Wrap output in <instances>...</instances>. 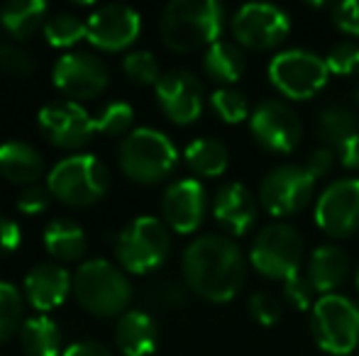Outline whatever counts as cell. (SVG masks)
I'll list each match as a JSON object with an SVG mask.
<instances>
[{"mask_svg":"<svg viewBox=\"0 0 359 356\" xmlns=\"http://www.w3.org/2000/svg\"><path fill=\"white\" fill-rule=\"evenodd\" d=\"M250 259L227 234H201L181 257L186 288L208 303H230L247 280Z\"/></svg>","mask_w":359,"mask_h":356,"instance_id":"6da1fadb","label":"cell"},{"mask_svg":"<svg viewBox=\"0 0 359 356\" xmlns=\"http://www.w3.org/2000/svg\"><path fill=\"white\" fill-rule=\"evenodd\" d=\"M225 8L217 0H174L164 8L159 32L171 52L189 54L222 39Z\"/></svg>","mask_w":359,"mask_h":356,"instance_id":"7a4b0ae2","label":"cell"},{"mask_svg":"<svg viewBox=\"0 0 359 356\" xmlns=\"http://www.w3.org/2000/svg\"><path fill=\"white\" fill-rule=\"evenodd\" d=\"M74 295L88 313L98 318H115L128 313L133 285L123 269L105 259H90L74 273Z\"/></svg>","mask_w":359,"mask_h":356,"instance_id":"3957f363","label":"cell"},{"mask_svg":"<svg viewBox=\"0 0 359 356\" xmlns=\"http://www.w3.org/2000/svg\"><path fill=\"white\" fill-rule=\"evenodd\" d=\"M316 344L330 356H355L359 347V305L342 293L318 295L311 310Z\"/></svg>","mask_w":359,"mask_h":356,"instance_id":"277c9868","label":"cell"},{"mask_svg":"<svg viewBox=\"0 0 359 356\" xmlns=\"http://www.w3.org/2000/svg\"><path fill=\"white\" fill-rule=\"evenodd\" d=\"M250 266L266 280H284L301 273L303 239L293 225L269 222L255 234L250 247Z\"/></svg>","mask_w":359,"mask_h":356,"instance_id":"5b68a950","label":"cell"},{"mask_svg":"<svg viewBox=\"0 0 359 356\" xmlns=\"http://www.w3.org/2000/svg\"><path fill=\"white\" fill-rule=\"evenodd\" d=\"M120 169L137 183H159L179 164L176 144L154 127H137L120 144Z\"/></svg>","mask_w":359,"mask_h":356,"instance_id":"8992f818","label":"cell"},{"mask_svg":"<svg viewBox=\"0 0 359 356\" xmlns=\"http://www.w3.org/2000/svg\"><path fill=\"white\" fill-rule=\"evenodd\" d=\"M47 188L57 200L74 208L93 205L108 193L110 173L93 154H74L54 164L47 176Z\"/></svg>","mask_w":359,"mask_h":356,"instance_id":"52a82bcc","label":"cell"},{"mask_svg":"<svg viewBox=\"0 0 359 356\" xmlns=\"http://www.w3.org/2000/svg\"><path fill=\"white\" fill-rule=\"evenodd\" d=\"M269 83L288 100H311L330 81L325 57L311 49H284L269 59Z\"/></svg>","mask_w":359,"mask_h":356,"instance_id":"ba28073f","label":"cell"},{"mask_svg":"<svg viewBox=\"0 0 359 356\" xmlns=\"http://www.w3.org/2000/svg\"><path fill=\"white\" fill-rule=\"evenodd\" d=\"M171 252V234L164 220L142 215L120 229L115 254L120 266L130 273H149L166 262Z\"/></svg>","mask_w":359,"mask_h":356,"instance_id":"9c48e42d","label":"cell"},{"mask_svg":"<svg viewBox=\"0 0 359 356\" xmlns=\"http://www.w3.org/2000/svg\"><path fill=\"white\" fill-rule=\"evenodd\" d=\"M318 178L313 169L303 164H279L259 183V205L276 220L298 215L316 195Z\"/></svg>","mask_w":359,"mask_h":356,"instance_id":"30bf717a","label":"cell"},{"mask_svg":"<svg viewBox=\"0 0 359 356\" xmlns=\"http://www.w3.org/2000/svg\"><path fill=\"white\" fill-rule=\"evenodd\" d=\"M230 32L237 47L250 52H271L291 34V17L274 3H247L230 17Z\"/></svg>","mask_w":359,"mask_h":356,"instance_id":"8fae6325","label":"cell"},{"mask_svg":"<svg viewBox=\"0 0 359 356\" xmlns=\"http://www.w3.org/2000/svg\"><path fill=\"white\" fill-rule=\"evenodd\" d=\"M250 134L264 152L291 154L298 149L303 137V124L298 113L281 98H266L252 108Z\"/></svg>","mask_w":359,"mask_h":356,"instance_id":"7c38bea8","label":"cell"},{"mask_svg":"<svg viewBox=\"0 0 359 356\" xmlns=\"http://www.w3.org/2000/svg\"><path fill=\"white\" fill-rule=\"evenodd\" d=\"M318 229L327 237L347 239L359 232V178L347 176L327 183L313 208Z\"/></svg>","mask_w":359,"mask_h":356,"instance_id":"4fadbf2b","label":"cell"},{"mask_svg":"<svg viewBox=\"0 0 359 356\" xmlns=\"http://www.w3.org/2000/svg\"><path fill=\"white\" fill-rule=\"evenodd\" d=\"M154 93L161 113L174 124H194L203 115V83L196 73L186 71V69H171V71L161 73Z\"/></svg>","mask_w":359,"mask_h":356,"instance_id":"5bb4252c","label":"cell"},{"mask_svg":"<svg viewBox=\"0 0 359 356\" xmlns=\"http://www.w3.org/2000/svg\"><path fill=\"white\" fill-rule=\"evenodd\" d=\"M142 32V17L135 8L123 3H110L93 10L86 17V39L103 52L128 49Z\"/></svg>","mask_w":359,"mask_h":356,"instance_id":"9a60e30c","label":"cell"},{"mask_svg":"<svg viewBox=\"0 0 359 356\" xmlns=\"http://www.w3.org/2000/svg\"><path fill=\"white\" fill-rule=\"evenodd\" d=\"M54 86L62 90L67 98L74 100H88L100 95L108 86V66L103 59L88 52H72L64 54L57 64H54Z\"/></svg>","mask_w":359,"mask_h":356,"instance_id":"2e32d148","label":"cell"},{"mask_svg":"<svg viewBox=\"0 0 359 356\" xmlns=\"http://www.w3.org/2000/svg\"><path fill=\"white\" fill-rule=\"evenodd\" d=\"M39 129L59 149H79L95 132V120L74 100L47 103L39 110Z\"/></svg>","mask_w":359,"mask_h":356,"instance_id":"e0dca14e","label":"cell"},{"mask_svg":"<svg viewBox=\"0 0 359 356\" xmlns=\"http://www.w3.org/2000/svg\"><path fill=\"white\" fill-rule=\"evenodd\" d=\"M208 213V195L198 178H179L164 190L161 215L176 234H194Z\"/></svg>","mask_w":359,"mask_h":356,"instance_id":"ac0fdd59","label":"cell"},{"mask_svg":"<svg viewBox=\"0 0 359 356\" xmlns=\"http://www.w3.org/2000/svg\"><path fill=\"white\" fill-rule=\"evenodd\" d=\"M215 222L225 229L230 237H245L255 229L257 215H259V200L257 195L240 180L222 183L215 190L210 203Z\"/></svg>","mask_w":359,"mask_h":356,"instance_id":"d6986e66","label":"cell"},{"mask_svg":"<svg viewBox=\"0 0 359 356\" xmlns=\"http://www.w3.org/2000/svg\"><path fill=\"white\" fill-rule=\"evenodd\" d=\"M72 285V273L57 264H37L25 276V295H27L29 305L37 308L39 313H47V310L62 305Z\"/></svg>","mask_w":359,"mask_h":356,"instance_id":"ffe728a7","label":"cell"},{"mask_svg":"<svg viewBox=\"0 0 359 356\" xmlns=\"http://www.w3.org/2000/svg\"><path fill=\"white\" fill-rule=\"evenodd\" d=\"M350 273V259L345 249L337 244H320L308 254L306 262V278L316 288V293L330 295L345 283Z\"/></svg>","mask_w":359,"mask_h":356,"instance_id":"44dd1931","label":"cell"},{"mask_svg":"<svg viewBox=\"0 0 359 356\" xmlns=\"http://www.w3.org/2000/svg\"><path fill=\"white\" fill-rule=\"evenodd\" d=\"M159 332L151 315L144 310H128L120 315L115 325V347L125 356H149L154 354Z\"/></svg>","mask_w":359,"mask_h":356,"instance_id":"7402d4cb","label":"cell"},{"mask_svg":"<svg viewBox=\"0 0 359 356\" xmlns=\"http://www.w3.org/2000/svg\"><path fill=\"white\" fill-rule=\"evenodd\" d=\"M44 173V162L39 152L27 142H10L0 144V176L15 185H34Z\"/></svg>","mask_w":359,"mask_h":356,"instance_id":"603a6c76","label":"cell"},{"mask_svg":"<svg viewBox=\"0 0 359 356\" xmlns=\"http://www.w3.org/2000/svg\"><path fill=\"white\" fill-rule=\"evenodd\" d=\"M247 69V59L242 47H237L235 42L220 39L213 47L205 49L203 54V71L210 81L220 83V88H227L232 83H237L242 78Z\"/></svg>","mask_w":359,"mask_h":356,"instance_id":"cb8c5ba5","label":"cell"},{"mask_svg":"<svg viewBox=\"0 0 359 356\" xmlns=\"http://www.w3.org/2000/svg\"><path fill=\"white\" fill-rule=\"evenodd\" d=\"M184 162L191 169V173L203 178H217L230 166V152L215 137H198L186 144Z\"/></svg>","mask_w":359,"mask_h":356,"instance_id":"d4e9b609","label":"cell"},{"mask_svg":"<svg viewBox=\"0 0 359 356\" xmlns=\"http://www.w3.org/2000/svg\"><path fill=\"white\" fill-rule=\"evenodd\" d=\"M47 22V3L42 0H8L0 8V24L15 39H27Z\"/></svg>","mask_w":359,"mask_h":356,"instance_id":"484cf974","label":"cell"},{"mask_svg":"<svg viewBox=\"0 0 359 356\" xmlns=\"http://www.w3.org/2000/svg\"><path fill=\"white\" fill-rule=\"evenodd\" d=\"M44 247L59 262H79L86 254V234L74 220H52L44 229Z\"/></svg>","mask_w":359,"mask_h":356,"instance_id":"4316f807","label":"cell"},{"mask_svg":"<svg viewBox=\"0 0 359 356\" xmlns=\"http://www.w3.org/2000/svg\"><path fill=\"white\" fill-rule=\"evenodd\" d=\"M20 347L27 356H59L62 354L59 325L47 315L25 320L22 329H20Z\"/></svg>","mask_w":359,"mask_h":356,"instance_id":"83f0119b","label":"cell"},{"mask_svg":"<svg viewBox=\"0 0 359 356\" xmlns=\"http://www.w3.org/2000/svg\"><path fill=\"white\" fill-rule=\"evenodd\" d=\"M316 132L325 147L335 149L345 139L359 134V115L347 105H325L316 115Z\"/></svg>","mask_w":359,"mask_h":356,"instance_id":"f1b7e54d","label":"cell"},{"mask_svg":"<svg viewBox=\"0 0 359 356\" xmlns=\"http://www.w3.org/2000/svg\"><path fill=\"white\" fill-rule=\"evenodd\" d=\"M210 108L217 118L225 124H240V122H250V100L242 90L227 86V88H215L210 93Z\"/></svg>","mask_w":359,"mask_h":356,"instance_id":"f546056e","label":"cell"},{"mask_svg":"<svg viewBox=\"0 0 359 356\" xmlns=\"http://www.w3.org/2000/svg\"><path fill=\"white\" fill-rule=\"evenodd\" d=\"M44 37L52 47H74L86 37V20L76 17L72 13L49 15L44 22Z\"/></svg>","mask_w":359,"mask_h":356,"instance_id":"4dcf8cb0","label":"cell"},{"mask_svg":"<svg viewBox=\"0 0 359 356\" xmlns=\"http://www.w3.org/2000/svg\"><path fill=\"white\" fill-rule=\"evenodd\" d=\"M22 293L13 283L0 280V344L8 342L22 322Z\"/></svg>","mask_w":359,"mask_h":356,"instance_id":"1f68e13d","label":"cell"},{"mask_svg":"<svg viewBox=\"0 0 359 356\" xmlns=\"http://www.w3.org/2000/svg\"><path fill=\"white\" fill-rule=\"evenodd\" d=\"M93 120H95V132L105 134V137H120V134L128 137L135 120V110L133 105L123 103V100H115V103L105 105Z\"/></svg>","mask_w":359,"mask_h":356,"instance_id":"d6a6232c","label":"cell"},{"mask_svg":"<svg viewBox=\"0 0 359 356\" xmlns=\"http://www.w3.org/2000/svg\"><path fill=\"white\" fill-rule=\"evenodd\" d=\"M123 71L133 78L140 86H156L161 78L159 71V62L151 52H144V49H137V52L125 54L123 59Z\"/></svg>","mask_w":359,"mask_h":356,"instance_id":"836d02e7","label":"cell"},{"mask_svg":"<svg viewBox=\"0 0 359 356\" xmlns=\"http://www.w3.org/2000/svg\"><path fill=\"white\" fill-rule=\"evenodd\" d=\"M325 64L330 69V76L350 78L359 73V42L357 39H345L337 42L335 47L327 52Z\"/></svg>","mask_w":359,"mask_h":356,"instance_id":"e575fe53","label":"cell"},{"mask_svg":"<svg viewBox=\"0 0 359 356\" xmlns=\"http://www.w3.org/2000/svg\"><path fill=\"white\" fill-rule=\"evenodd\" d=\"M247 308H250L252 318L259 325H264V327L276 325L281 320V315H284V303L271 290H257V293H252L250 300H247Z\"/></svg>","mask_w":359,"mask_h":356,"instance_id":"d590c367","label":"cell"},{"mask_svg":"<svg viewBox=\"0 0 359 356\" xmlns=\"http://www.w3.org/2000/svg\"><path fill=\"white\" fill-rule=\"evenodd\" d=\"M0 71L10 78H25L34 71V59L20 44H0Z\"/></svg>","mask_w":359,"mask_h":356,"instance_id":"8d00e7d4","label":"cell"},{"mask_svg":"<svg viewBox=\"0 0 359 356\" xmlns=\"http://www.w3.org/2000/svg\"><path fill=\"white\" fill-rule=\"evenodd\" d=\"M316 288L311 285V280L306 278V273H298L293 276V278H288L281 283V298L286 300L291 308L296 310H313V305H316Z\"/></svg>","mask_w":359,"mask_h":356,"instance_id":"74e56055","label":"cell"},{"mask_svg":"<svg viewBox=\"0 0 359 356\" xmlns=\"http://www.w3.org/2000/svg\"><path fill=\"white\" fill-rule=\"evenodd\" d=\"M330 20L342 34L359 39V0H342L330 5Z\"/></svg>","mask_w":359,"mask_h":356,"instance_id":"f35d334b","label":"cell"},{"mask_svg":"<svg viewBox=\"0 0 359 356\" xmlns=\"http://www.w3.org/2000/svg\"><path fill=\"white\" fill-rule=\"evenodd\" d=\"M49 200H52V190L42 183H34L22 188V193L18 195V210L25 215H39L49 208Z\"/></svg>","mask_w":359,"mask_h":356,"instance_id":"ab89813d","label":"cell"},{"mask_svg":"<svg viewBox=\"0 0 359 356\" xmlns=\"http://www.w3.org/2000/svg\"><path fill=\"white\" fill-rule=\"evenodd\" d=\"M149 300L159 308H179L186 300V288L174 280H161L154 288H149Z\"/></svg>","mask_w":359,"mask_h":356,"instance_id":"60d3db41","label":"cell"},{"mask_svg":"<svg viewBox=\"0 0 359 356\" xmlns=\"http://www.w3.org/2000/svg\"><path fill=\"white\" fill-rule=\"evenodd\" d=\"M335 162H337V157H335V149L332 147H318V149H313L311 154H308V159H306V164L313 169V173H316L318 178H323V176H327V173L332 171V166H335Z\"/></svg>","mask_w":359,"mask_h":356,"instance_id":"b9f144b4","label":"cell"},{"mask_svg":"<svg viewBox=\"0 0 359 356\" xmlns=\"http://www.w3.org/2000/svg\"><path fill=\"white\" fill-rule=\"evenodd\" d=\"M20 247V225L0 215V257H8Z\"/></svg>","mask_w":359,"mask_h":356,"instance_id":"7bdbcfd3","label":"cell"},{"mask_svg":"<svg viewBox=\"0 0 359 356\" xmlns=\"http://www.w3.org/2000/svg\"><path fill=\"white\" fill-rule=\"evenodd\" d=\"M335 157L342 169H347V171H359V134L345 139L342 144H337Z\"/></svg>","mask_w":359,"mask_h":356,"instance_id":"ee69618b","label":"cell"},{"mask_svg":"<svg viewBox=\"0 0 359 356\" xmlns=\"http://www.w3.org/2000/svg\"><path fill=\"white\" fill-rule=\"evenodd\" d=\"M62 356H113L98 342H76Z\"/></svg>","mask_w":359,"mask_h":356,"instance_id":"f6af8a7d","label":"cell"},{"mask_svg":"<svg viewBox=\"0 0 359 356\" xmlns=\"http://www.w3.org/2000/svg\"><path fill=\"white\" fill-rule=\"evenodd\" d=\"M355 288H357V293H359V266L355 271Z\"/></svg>","mask_w":359,"mask_h":356,"instance_id":"bcb514c9","label":"cell"},{"mask_svg":"<svg viewBox=\"0 0 359 356\" xmlns=\"http://www.w3.org/2000/svg\"><path fill=\"white\" fill-rule=\"evenodd\" d=\"M357 103H359V88H357Z\"/></svg>","mask_w":359,"mask_h":356,"instance_id":"7dc6e473","label":"cell"},{"mask_svg":"<svg viewBox=\"0 0 359 356\" xmlns=\"http://www.w3.org/2000/svg\"><path fill=\"white\" fill-rule=\"evenodd\" d=\"M357 356H359V354H357Z\"/></svg>","mask_w":359,"mask_h":356,"instance_id":"c3c4849f","label":"cell"}]
</instances>
